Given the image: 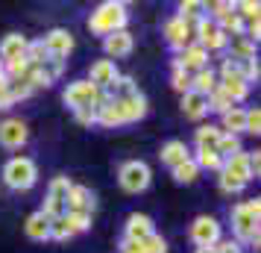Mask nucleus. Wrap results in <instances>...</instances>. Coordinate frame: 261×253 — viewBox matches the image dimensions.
Listing matches in <instances>:
<instances>
[{
  "label": "nucleus",
  "instance_id": "nucleus-25",
  "mask_svg": "<svg viewBox=\"0 0 261 253\" xmlns=\"http://www.w3.org/2000/svg\"><path fill=\"white\" fill-rule=\"evenodd\" d=\"M220 135H223L220 127H214V124H202L200 130H197V147H202V150H217Z\"/></svg>",
  "mask_w": 261,
  "mask_h": 253
},
{
  "label": "nucleus",
  "instance_id": "nucleus-15",
  "mask_svg": "<svg viewBox=\"0 0 261 253\" xmlns=\"http://www.w3.org/2000/svg\"><path fill=\"white\" fill-rule=\"evenodd\" d=\"M132 33H126V30H118V33H112V36H106V41H103V48H106V53L112 56V59H123V56H129L132 53Z\"/></svg>",
  "mask_w": 261,
  "mask_h": 253
},
{
  "label": "nucleus",
  "instance_id": "nucleus-31",
  "mask_svg": "<svg viewBox=\"0 0 261 253\" xmlns=\"http://www.w3.org/2000/svg\"><path fill=\"white\" fill-rule=\"evenodd\" d=\"M205 103H208V109H214V112H220V115H223V112H229V109L235 106V103L229 100V95H226V91L220 88V85H217V88H214V91H212L208 97H205Z\"/></svg>",
  "mask_w": 261,
  "mask_h": 253
},
{
  "label": "nucleus",
  "instance_id": "nucleus-1",
  "mask_svg": "<svg viewBox=\"0 0 261 253\" xmlns=\"http://www.w3.org/2000/svg\"><path fill=\"white\" fill-rule=\"evenodd\" d=\"M258 218H261V200H247V203H238L232 209V227H235L238 244H252L258 247Z\"/></svg>",
  "mask_w": 261,
  "mask_h": 253
},
{
  "label": "nucleus",
  "instance_id": "nucleus-26",
  "mask_svg": "<svg viewBox=\"0 0 261 253\" xmlns=\"http://www.w3.org/2000/svg\"><path fill=\"white\" fill-rule=\"evenodd\" d=\"M194 162H197V168H205V171H223V159H220V153L217 150H202V147H197V156H191Z\"/></svg>",
  "mask_w": 261,
  "mask_h": 253
},
{
  "label": "nucleus",
  "instance_id": "nucleus-13",
  "mask_svg": "<svg viewBox=\"0 0 261 253\" xmlns=\"http://www.w3.org/2000/svg\"><path fill=\"white\" fill-rule=\"evenodd\" d=\"M118 77H120V74H118V68H115V62H112V59H97L94 65H91V80H88V83L97 85L100 91H106Z\"/></svg>",
  "mask_w": 261,
  "mask_h": 253
},
{
  "label": "nucleus",
  "instance_id": "nucleus-14",
  "mask_svg": "<svg viewBox=\"0 0 261 253\" xmlns=\"http://www.w3.org/2000/svg\"><path fill=\"white\" fill-rule=\"evenodd\" d=\"M155 229H153V221L147 215H138V212H132L126 218V241H135V244H141L144 239H150Z\"/></svg>",
  "mask_w": 261,
  "mask_h": 253
},
{
  "label": "nucleus",
  "instance_id": "nucleus-24",
  "mask_svg": "<svg viewBox=\"0 0 261 253\" xmlns=\"http://www.w3.org/2000/svg\"><path fill=\"white\" fill-rule=\"evenodd\" d=\"M214 88H217V74H214L212 68H202V71H197L194 77H191V91L208 97Z\"/></svg>",
  "mask_w": 261,
  "mask_h": 253
},
{
  "label": "nucleus",
  "instance_id": "nucleus-36",
  "mask_svg": "<svg viewBox=\"0 0 261 253\" xmlns=\"http://www.w3.org/2000/svg\"><path fill=\"white\" fill-rule=\"evenodd\" d=\"M235 12L241 15V21H258V3H252V0L235 3Z\"/></svg>",
  "mask_w": 261,
  "mask_h": 253
},
{
  "label": "nucleus",
  "instance_id": "nucleus-21",
  "mask_svg": "<svg viewBox=\"0 0 261 253\" xmlns=\"http://www.w3.org/2000/svg\"><path fill=\"white\" fill-rule=\"evenodd\" d=\"M162 162L165 165H170V168H176V165H182L185 159H191V150H188V145L185 142H179V139H173V142H167L165 147H162Z\"/></svg>",
  "mask_w": 261,
  "mask_h": 253
},
{
  "label": "nucleus",
  "instance_id": "nucleus-42",
  "mask_svg": "<svg viewBox=\"0 0 261 253\" xmlns=\"http://www.w3.org/2000/svg\"><path fill=\"white\" fill-rule=\"evenodd\" d=\"M73 115H76V121H80V124H85V127H91V124H97V106H85V109H76Z\"/></svg>",
  "mask_w": 261,
  "mask_h": 253
},
{
  "label": "nucleus",
  "instance_id": "nucleus-9",
  "mask_svg": "<svg viewBox=\"0 0 261 253\" xmlns=\"http://www.w3.org/2000/svg\"><path fill=\"white\" fill-rule=\"evenodd\" d=\"M173 65H179L185 74H191V77H194L197 71L208 68V50L200 48V44L194 41V44H188V48L179 50V56H176V62H173Z\"/></svg>",
  "mask_w": 261,
  "mask_h": 253
},
{
  "label": "nucleus",
  "instance_id": "nucleus-20",
  "mask_svg": "<svg viewBox=\"0 0 261 253\" xmlns=\"http://www.w3.org/2000/svg\"><path fill=\"white\" fill-rule=\"evenodd\" d=\"M182 112H185V118H191V121H200V118H205L208 115V103H205V97L202 95H197V91H185L182 95Z\"/></svg>",
  "mask_w": 261,
  "mask_h": 253
},
{
  "label": "nucleus",
  "instance_id": "nucleus-27",
  "mask_svg": "<svg viewBox=\"0 0 261 253\" xmlns=\"http://www.w3.org/2000/svg\"><path fill=\"white\" fill-rule=\"evenodd\" d=\"M232 41V59H255V41H249L247 36H235Z\"/></svg>",
  "mask_w": 261,
  "mask_h": 253
},
{
  "label": "nucleus",
  "instance_id": "nucleus-23",
  "mask_svg": "<svg viewBox=\"0 0 261 253\" xmlns=\"http://www.w3.org/2000/svg\"><path fill=\"white\" fill-rule=\"evenodd\" d=\"M118 103H120V112H123V121H126V124L147 115V97H144L141 91L132 95V97H126V100H118Z\"/></svg>",
  "mask_w": 261,
  "mask_h": 253
},
{
  "label": "nucleus",
  "instance_id": "nucleus-6",
  "mask_svg": "<svg viewBox=\"0 0 261 253\" xmlns=\"http://www.w3.org/2000/svg\"><path fill=\"white\" fill-rule=\"evenodd\" d=\"M73 182L68 177H56V180L50 182L47 189V197H44V206H41V212L47 218H59L65 215V200H68V192H71Z\"/></svg>",
  "mask_w": 261,
  "mask_h": 253
},
{
  "label": "nucleus",
  "instance_id": "nucleus-8",
  "mask_svg": "<svg viewBox=\"0 0 261 253\" xmlns=\"http://www.w3.org/2000/svg\"><path fill=\"white\" fill-rule=\"evenodd\" d=\"M191 241L197 247H214L220 241V224L212 215H200L191 224Z\"/></svg>",
  "mask_w": 261,
  "mask_h": 253
},
{
  "label": "nucleus",
  "instance_id": "nucleus-29",
  "mask_svg": "<svg viewBox=\"0 0 261 253\" xmlns=\"http://www.w3.org/2000/svg\"><path fill=\"white\" fill-rule=\"evenodd\" d=\"M202 12H205V3L185 0V3H179V15H176V18H182L185 24H197V21L202 18Z\"/></svg>",
  "mask_w": 261,
  "mask_h": 253
},
{
  "label": "nucleus",
  "instance_id": "nucleus-11",
  "mask_svg": "<svg viewBox=\"0 0 261 253\" xmlns=\"http://www.w3.org/2000/svg\"><path fill=\"white\" fill-rule=\"evenodd\" d=\"M165 36H167V44L170 48H188L191 44V36H194V24H185L182 18H170L165 24Z\"/></svg>",
  "mask_w": 261,
  "mask_h": 253
},
{
  "label": "nucleus",
  "instance_id": "nucleus-7",
  "mask_svg": "<svg viewBox=\"0 0 261 253\" xmlns=\"http://www.w3.org/2000/svg\"><path fill=\"white\" fill-rule=\"evenodd\" d=\"M194 33H197V44L205 48V50H223L226 44H229L226 33L214 24V21H208V18H200V21L194 24Z\"/></svg>",
  "mask_w": 261,
  "mask_h": 253
},
{
  "label": "nucleus",
  "instance_id": "nucleus-40",
  "mask_svg": "<svg viewBox=\"0 0 261 253\" xmlns=\"http://www.w3.org/2000/svg\"><path fill=\"white\" fill-rule=\"evenodd\" d=\"M33 95V88L24 83V80H9V97H12V103L15 100H24V97Z\"/></svg>",
  "mask_w": 261,
  "mask_h": 253
},
{
  "label": "nucleus",
  "instance_id": "nucleus-16",
  "mask_svg": "<svg viewBox=\"0 0 261 253\" xmlns=\"http://www.w3.org/2000/svg\"><path fill=\"white\" fill-rule=\"evenodd\" d=\"M91 209H94V194L85 186H71L68 200H65V212H88L91 215Z\"/></svg>",
  "mask_w": 261,
  "mask_h": 253
},
{
  "label": "nucleus",
  "instance_id": "nucleus-22",
  "mask_svg": "<svg viewBox=\"0 0 261 253\" xmlns=\"http://www.w3.org/2000/svg\"><path fill=\"white\" fill-rule=\"evenodd\" d=\"M24 229H27V236H30L33 241H44V239H50V218L38 209V212H33V215L27 218Z\"/></svg>",
  "mask_w": 261,
  "mask_h": 253
},
{
  "label": "nucleus",
  "instance_id": "nucleus-45",
  "mask_svg": "<svg viewBox=\"0 0 261 253\" xmlns=\"http://www.w3.org/2000/svg\"><path fill=\"white\" fill-rule=\"evenodd\" d=\"M249 159V168H252V177H258V171H261V153L258 150H252V153H247Z\"/></svg>",
  "mask_w": 261,
  "mask_h": 253
},
{
  "label": "nucleus",
  "instance_id": "nucleus-10",
  "mask_svg": "<svg viewBox=\"0 0 261 253\" xmlns=\"http://www.w3.org/2000/svg\"><path fill=\"white\" fill-rule=\"evenodd\" d=\"M41 44H44L50 59H65V56L73 50V36L68 33V30H50L47 36L41 38Z\"/></svg>",
  "mask_w": 261,
  "mask_h": 253
},
{
  "label": "nucleus",
  "instance_id": "nucleus-38",
  "mask_svg": "<svg viewBox=\"0 0 261 253\" xmlns=\"http://www.w3.org/2000/svg\"><path fill=\"white\" fill-rule=\"evenodd\" d=\"M205 12H212V18H226L229 12H235V3H229V0H220V3H205Z\"/></svg>",
  "mask_w": 261,
  "mask_h": 253
},
{
  "label": "nucleus",
  "instance_id": "nucleus-30",
  "mask_svg": "<svg viewBox=\"0 0 261 253\" xmlns=\"http://www.w3.org/2000/svg\"><path fill=\"white\" fill-rule=\"evenodd\" d=\"M197 177H200V168H197V162H194V159H185L182 165H176V168H173V180L182 182V186L194 182Z\"/></svg>",
  "mask_w": 261,
  "mask_h": 253
},
{
  "label": "nucleus",
  "instance_id": "nucleus-47",
  "mask_svg": "<svg viewBox=\"0 0 261 253\" xmlns=\"http://www.w3.org/2000/svg\"><path fill=\"white\" fill-rule=\"evenodd\" d=\"M197 253H217V247H197Z\"/></svg>",
  "mask_w": 261,
  "mask_h": 253
},
{
  "label": "nucleus",
  "instance_id": "nucleus-3",
  "mask_svg": "<svg viewBox=\"0 0 261 253\" xmlns=\"http://www.w3.org/2000/svg\"><path fill=\"white\" fill-rule=\"evenodd\" d=\"M3 180H6V186L15 189V192H27V189H33L36 180H38L36 162H33V159H27V156L9 159V162L3 165Z\"/></svg>",
  "mask_w": 261,
  "mask_h": 253
},
{
  "label": "nucleus",
  "instance_id": "nucleus-5",
  "mask_svg": "<svg viewBox=\"0 0 261 253\" xmlns=\"http://www.w3.org/2000/svg\"><path fill=\"white\" fill-rule=\"evenodd\" d=\"M150 180H153V174H150V165H147V162H138V159L126 162V165L120 168V174H118L120 189H123V192H129V194L144 192V189L150 186Z\"/></svg>",
  "mask_w": 261,
  "mask_h": 253
},
{
  "label": "nucleus",
  "instance_id": "nucleus-28",
  "mask_svg": "<svg viewBox=\"0 0 261 253\" xmlns=\"http://www.w3.org/2000/svg\"><path fill=\"white\" fill-rule=\"evenodd\" d=\"M220 130H226V133H232V135L244 133V109L232 106L229 112H223V127Z\"/></svg>",
  "mask_w": 261,
  "mask_h": 253
},
{
  "label": "nucleus",
  "instance_id": "nucleus-48",
  "mask_svg": "<svg viewBox=\"0 0 261 253\" xmlns=\"http://www.w3.org/2000/svg\"><path fill=\"white\" fill-rule=\"evenodd\" d=\"M3 77H6V74H3V62H0V80H3Z\"/></svg>",
  "mask_w": 261,
  "mask_h": 253
},
{
  "label": "nucleus",
  "instance_id": "nucleus-2",
  "mask_svg": "<svg viewBox=\"0 0 261 253\" xmlns=\"http://www.w3.org/2000/svg\"><path fill=\"white\" fill-rule=\"evenodd\" d=\"M126 6L123 3H115V0H109V3H100L91 18H88V30L94 33V36H112V33H118L126 27Z\"/></svg>",
  "mask_w": 261,
  "mask_h": 253
},
{
  "label": "nucleus",
  "instance_id": "nucleus-12",
  "mask_svg": "<svg viewBox=\"0 0 261 253\" xmlns=\"http://www.w3.org/2000/svg\"><path fill=\"white\" fill-rule=\"evenodd\" d=\"M27 124L21 118H6L0 124V145L3 147H21L27 142Z\"/></svg>",
  "mask_w": 261,
  "mask_h": 253
},
{
  "label": "nucleus",
  "instance_id": "nucleus-34",
  "mask_svg": "<svg viewBox=\"0 0 261 253\" xmlns=\"http://www.w3.org/2000/svg\"><path fill=\"white\" fill-rule=\"evenodd\" d=\"M71 236H73V229L68 227V221H65V215H59V218H50V239L65 241V239H71Z\"/></svg>",
  "mask_w": 261,
  "mask_h": 253
},
{
  "label": "nucleus",
  "instance_id": "nucleus-18",
  "mask_svg": "<svg viewBox=\"0 0 261 253\" xmlns=\"http://www.w3.org/2000/svg\"><path fill=\"white\" fill-rule=\"evenodd\" d=\"M223 174L235 177V180H238V182H244V186H247L249 180H255V177H252V168H249L247 153H235V156L223 159Z\"/></svg>",
  "mask_w": 261,
  "mask_h": 253
},
{
  "label": "nucleus",
  "instance_id": "nucleus-41",
  "mask_svg": "<svg viewBox=\"0 0 261 253\" xmlns=\"http://www.w3.org/2000/svg\"><path fill=\"white\" fill-rule=\"evenodd\" d=\"M220 189H223L226 194H238V192H244V182H238L235 177H229V174L220 171Z\"/></svg>",
  "mask_w": 261,
  "mask_h": 253
},
{
  "label": "nucleus",
  "instance_id": "nucleus-17",
  "mask_svg": "<svg viewBox=\"0 0 261 253\" xmlns=\"http://www.w3.org/2000/svg\"><path fill=\"white\" fill-rule=\"evenodd\" d=\"M27 41L21 33H9V36L0 41V62H15V59H24L27 53Z\"/></svg>",
  "mask_w": 261,
  "mask_h": 253
},
{
  "label": "nucleus",
  "instance_id": "nucleus-35",
  "mask_svg": "<svg viewBox=\"0 0 261 253\" xmlns=\"http://www.w3.org/2000/svg\"><path fill=\"white\" fill-rule=\"evenodd\" d=\"M244 133H252V135L261 133V112H258V106L255 109H244Z\"/></svg>",
  "mask_w": 261,
  "mask_h": 253
},
{
  "label": "nucleus",
  "instance_id": "nucleus-32",
  "mask_svg": "<svg viewBox=\"0 0 261 253\" xmlns=\"http://www.w3.org/2000/svg\"><path fill=\"white\" fill-rule=\"evenodd\" d=\"M217 153H220V159H229V156H235V153H241V139L232 133H223L220 142H217Z\"/></svg>",
  "mask_w": 261,
  "mask_h": 253
},
{
  "label": "nucleus",
  "instance_id": "nucleus-33",
  "mask_svg": "<svg viewBox=\"0 0 261 253\" xmlns=\"http://www.w3.org/2000/svg\"><path fill=\"white\" fill-rule=\"evenodd\" d=\"M65 221H68V227H71L73 233L91 229V215H88V212H65Z\"/></svg>",
  "mask_w": 261,
  "mask_h": 253
},
{
  "label": "nucleus",
  "instance_id": "nucleus-39",
  "mask_svg": "<svg viewBox=\"0 0 261 253\" xmlns=\"http://www.w3.org/2000/svg\"><path fill=\"white\" fill-rule=\"evenodd\" d=\"M170 85H173L176 91H182V95H185V91L191 88V74H185L179 65H173V80H170Z\"/></svg>",
  "mask_w": 261,
  "mask_h": 253
},
{
  "label": "nucleus",
  "instance_id": "nucleus-19",
  "mask_svg": "<svg viewBox=\"0 0 261 253\" xmlns=\"http://www.w3.org/2000/svg\"><path fill=\"white\" fill-rule=\"evenodd\" d=\"M217 85L223 88L226 95H229V100L232 103H238V100H244V97L249 95V83L241 77V74H229V77H220L217 80Z\"/></svg>",
  "mask_w": 261,
  "mask_h": 253
},
{
  "label": "nucleus",
  "instance_id": "nucleus-4",
  "mask_svg": "<svg viewBox=\"0 0 261 253\" xmlns=\"http://www.w3.org/2000/svg\"><path fill=\"white\" fill-rule=\"evenodd\" d=\"M62 100L76 112V109H85V106H97V109H100L109 100V95H106V91H100L97 85H91L88 80H76V83H71L68 88H65Z\"/></svg>",
  "mask_w": 261,
  "mask_h": 253
},
{
  "label": "nucleus",
  "instance_id": "nucleus-43",
  "mask_svg": "<svg viewBox=\"0 0 261 253\" xmlns=\"http://www.w3.org/2000/svg\"><path fill=\"white\" fill-rule=\"evenodd\" d=\"M12 106V97H9V80L3 77L0 80V109H9Z\"/></svg>",
  "mask_w": 261,
  "mask_h": 253
},
{
  "label": "nucleus",
  "instance_id": "nucleus-37",
  "mask_svg": "<svg viewBox=\"0 0 261 253\" xmlns=\"http://www.w3.org/2000/svg\"><path fill=\"white\" fill-rule=\"evenodd\" d=\"M141 250L144 253H167V241L162 239V236H150V239H144L141 241Z\"/></svg>",
  "mask_w": 261,
  "mask_h": 253
},
{
  "label": "nucleus",
  "instance_id": "nucleus-46",
  "mask_svg": "<svg viewBox=\"0 0 261 253\" xmlns=\"http://www.w3.org/2000/svg\"><path fill=\"white\" fill-rule=\"evenodd\" d=\"M120 253H144L141 244H135V241H126L123 239V244H120Z\"/></svg>",
  "mask_w": 261,
  "mask_h": 253
},
{
  "label": "nucleus",
  "instance_id": "nucleus-44",
  "mask_svg": "<svg viewBox=\"0 0 261 253\" xmlns=\"http://www.w3.org/2000/svg\"><path fill=\"white\" fill-rule=\"evenodd\" d=\"M214 247H217V253H244V247H241V244H238V241H217V244H214Z\"/></svg>",
  "mask_w": 261,
  "mask_h": 253
}]
</instances>
